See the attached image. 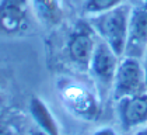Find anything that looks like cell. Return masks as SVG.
Wrapping results in <instances>:
<instances>
[{
	"label": "cell",
	"instance_id": "6da1fadb",
	"mask_svg": "<svg viewBox=\"0 0 147 135\" xmlns=\"http://www.w3.org/2000/svg\"><path fill=\"white\" fill-rule=\"evenodd\" d=\"M130 4L123 3L113 10L88 17L87 20L94 28L98 38L109 45L121 56H125L129 35Z\"/></svg>",
	"mask_w": 147,
	"mask_h": 135
},
{
	"label": "cell",
	"instance_id": "7a4b0ae2",
	"mask_svg": "<svg viewBox=\"0 0 147 135\" xmlns=\"http://www.w3.org/2000/svg\"><path fill=\"white\" fill-rule=\"evenodd\" d=\"M115 100L147 93V79L142 59L133 56H122L115 73L112 85Z\"/></svg>",
	"mask_w": 147,
	"mask_h": 135
},
{
	"label": "cell",
	"instance_id": "3957f363",
	"mask_svg": "<svg viewBox=\"0 0 147 135\" xmlns=\"http://www.w3.org/2000/svg\"><path fill=\"white\" fill-rule=\"evenodd\" d=\"M97 41L98 35L95 34L88 20L77 22L70 31L66 42V55L70 63L80 70L88 72L91 56L94 54Z\"/></svg>",
	"mask_w": 147,
	"mask_h": 135
},
{
	"label": "cell",
	"instance_id": "277c9868",
	"mask_svg": "<svg viewBox=\"0 0 147 135\" xmlns=\"http://www.w3.org/2000/svg\"><path fill=\"white\" fill-rule=\"evenodd\" d=\"M121 56L118 55L107 42L98 38L94 54L91 56L88 75L95 80L97 85L107 89H112L115 73L119 65Z\"/></svg>",
	"mask_w": 147,
	"mask_h": 135
},
{
	"label": "cell",
	"instance_id": "5b68a950",
	"mask_svg": "<svg viewBox=\"0 0 147 135\" xmlns=\"http://www.w3.org/2000/svg\"><path fill=\"white\" fill-rule=\"evenodd\" d=\"M32 11L30 0H0V31L21 34L28 30Z\"/></svg>",
	"mask_w": 147,
	"mask_h": 135
},
{
	"label": "cell",
	"instance_id": "8992f818",
	"mask_svg": "<svg viewBox=\"0 0 147 135\" xmlns=\"http://www.w3.org/2000/svg\"><path fill=\"white\" fill-rule=\"evenodd\" d=\"M147 48V0L130 6L129 35L125 56L142 59Z\"/></svg>",
	"mask_w": 147,
	"mask_h": 135
},
{
	"label": "cell",
	"instance_id": "52a82bcc",
	"mask_svg": "<svg viewBox=\"0 0 147 135\" xmlns=\"http://www.w3.org/2000/svg\"><path fill=\"white\" fill-rule=\"evenodd\" d=\"M62 97L69 110L81 118H94L98 114V101L92 91L80 83L69 82L62 87Z\"/></svg>",
	"mask_w": 147,
	"mask_h": 135
},
{
	"label": "cell",
	"instance_id": "ba28073f",
	"mask_svg": "<svg viewBox=\"0 0 147 135\" xmlns=\"http://www.w3.org/2000/svg\"><path fill=\"white\" fill-rule=\"evenodd\" d=\"M118 114L125 128L144 125L147 123V93L118 100Z\"/></svg>",
	"mask_w": 147,
	"mask_h": 135
},
{
	"label": "cell",
	"instance_id": "9c48e42d",
	"mask_svg": "<svg viewBox=\"0 0 147 135\" xmlns=\"http://www.w3.org/2000/svg\"><path fill=\"white\" fill-rule=\"evenodd\" d=\"M35 21L45 28H55L65 18L63 0H30Z\"/></svg>",
	"mask_w": 147,
	"mask_h": 135
},
{
	"label": "cell",
	"instance_id": "30bf717a",
	"mask_svg": "<svg viewBox=\"0 0 147 135\" xmlns=\"http://www.w3.org/2000/svg\"><path fill=\"white\" fill-rule=\"evenodd\" d=\"M30 114L36 127L48 135H60V127L46 103L39 97H32L30 101Z\"/></svg>",
	"mask_w": 147,
	"mask_h": 135
},
{
	"label": "cell",
	"instance_id": "8fae6325",
	"mask_svg": "<svg viewBox=\"0 0 147 135\" xmlns=\"http://www.w3.org/2000/svg\"><path fill=\"white\" fill-rule=\"evenodd\" d=\"M125 0H83L81 9L84 11L86 17H92L97 14H101L105 11L113 10L123 4Z\"/></svg>",
	"mask_w": 147,
	"mask_h": 135
},
{
	"label": "cell",
	"instance_id": "7c38bea8",
	"mask_svg": "<svg viewBox=\"0 0 147 135\" xmlns=\"http://www.w3.org/2000/svg\"><path fill=\"white\" fill-rule=\"evenodd\" d=\"M91 135H118V132L113 130L112 127H101V128L95 130Z\"/></svg>",
	"mask_w": 147,
	"mask_h": 135
},
{
	"label": "cell",
	"instance_id": "4fadbf2b",
	"mask_svg": "<svg viewBox=\"0 0 147 135\" xmlns=\"http://www.w3.org/2000/svg\"><path fill=\"white\" fill-rule=\"evenodd\" d=\"M142 63H143V66H144L146 79H147V48H146V51H144V54H143V58H142Z\"/></svg>",
	"mask_w": 147,
	"mask_h": 135
},
{
	"label": "cell",
	"instance_id": "5bb4252c",
	"mask_svg": "<svg viewBox=\"0 0 147 135\" xmlns=\"http://www.w3.org/2000/svg\"><path fill=\"white\" fill-rule=\"evenodd\" d=\"M30 135H48V134H46L45 131H42V130H39V128L36 127V128H34V130H31Z\"/></svg>",
	"mask_w": 147,
	"mask_h": 135
},
{
	"label": "cell",
	"instance_id": "9a60e30c",
	"mask_svg": "<svg viewBox=\"0 0 147 135\" xmlns=\"http://www.w3.org/2000/svg\"><path fill=\"white\" fill-rule=\"evenodd\" d=\"M135 135H147V125L140 127V128H139V130L135 132Z\"/></svg>",
	"mask_w": 147,
	"mask_h": 135
},
{
	"label": "cell",
	"instance_id": "2e32d148",
	"mask_svg": "<svg viewBox=\"0 0 147 135\" xmlns=\"http://www.w3.org/2000/svg\"><path fill=\"white\" fill-rule=\"evenodd\" d=\"M0 115H1V111H0Z\"/></svg>",
	"mask_w": 147,
	"mask_h": 135
}]
</instances>
